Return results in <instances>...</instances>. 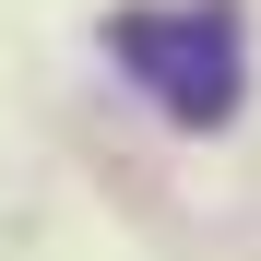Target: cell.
I'll return each instance as SVG.
<instances>
[{"instance_id":"6da1fadb","label":"cell","mask_w":261,"mask_h":261,"mask_svg":"<svg viewBox=\"0 0 261 261\" xmlns=\"http://www.w3.org/2000/svg\"><path fill=\"white\" fill-rule=\"evenodd\" d=\"M107 48H119V71H143V95H154L166 119H190V130L238 119V12H226V0H190V12H119Z\"/></svg>"}]
</instances>
